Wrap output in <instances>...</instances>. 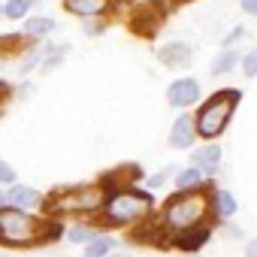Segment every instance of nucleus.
Instances as JSON below:
<instances>
[{"label":"nucleus","instance_id":"28","mask_svg":"<svg viewBox=\"0 0 257 257\" xmlns=\"http://www.w3.org/2000/svg\"><path fill=\"white\" fill-rule=\"evenodd\" d=\"M242 37H245V28H242V25H239V28H233V31L224 37V49H233V46H236Z\"/></svg>","mask_w":257,"mask_h":257},{"label":"nucleus","instance_id":"6","mask_svg":"<svg viewBox=\"0 0 257 257\" xmlns=\"http://www.w3.org/2000/svg\"><path fill=\"white\" fill-rule=\"evenodd\" d=\"M167 0H140V4L131 10V31L137 37H155L161 31V25L167 22Z\"/></svg>","mask_w":257,"mask_h":257},{"label":"nucleus","instance_id":"21","mask_svg":"<svg viewBox=\"0 0 257 257\" xmlns=\"http://www.w3.org/2000/svg\"><path fill=\"white\" fill-rule=\"evenodd\" d=\"M25 52V37L22 34H4L0 37V61L10 58V55H19Z\"/></svg>","mask_w":257,"mask_h":257},{"label":"nucleus","instance_id":"37","mask_svg":"<svg viewBox=\"0 0 257 257\" xmlns=\"http://www.w3.org/2000/svg\"><path fill=\"white\" fill-rule=\"evenodd\" d=\"M0 19H4V4H0Z\"/></svg>","mask_w":257,"mask_h":257},{"label":"nucleus","instance_id":"2","mask_svg":"<svg viewBox=\"0 0 257 257\" xmlns=\"http://www.w3.org/2000/svg\"><path fill=\"white\" fill-rule=\"evenodd\" d=\"M64 236V227L55 218H43L40 212H25L16 206L0 209V245L4 248H37L43 242H55Z\"/></svg>","mask_w":257,"mask_h":257},{"label":"nucleus","instance_id":"14","mask_svg":"<svg viewBox=\"0 0 257 257\" xmlns=\"http://www.w3.org/2000/svg\"><path fill=\"white\" fill-rule=\"evenodd\" d=\"M197 143V131H194V115H188V112H182L176 121H173V127H170V146L173 149H191Z\"/></svg>","mask_w":257,"mask_h":257},{"label":"nucleus","instance_id":"40","mask_svg":"<svg viewBox=\"0 0 257 257\" xmlns=\"http://www.w3.org/2000/svg\"><path fill=\"white\" fill-rule=\"evenodd\" d=\"M0 4H4V0H0Z\"/></svg>","mask_w":257,"mask_h":257},{"label":"nucleus","instance_id":"5","mask_svg":"<svg viewBox=\"0 0 257 257\" xmlns=\"http://www.w3.org/2000/svg\"><path fill=\"white\" fill-rule=\"evenodd\" d=\"M242 103V91L239 88H221L215 94H209L197 112H194V131L203 143H215L233 121V112Z\"/></svg>","mask_w":257,"mask_h":257},{"label":"nucleus","instance_id":"32","mask_svg":"<svg viewBox=\"0 0 257 257\" xmlns=\"http://www.w3.org/2000/svg\"><path fill=\"white\" fill-rule=\"evenodd\" d=\"M170 7H179V4H191V0H167Z\"/></svg>","mask_w":257,"mask_h":257},{"label":"nucleus","instance_id":"13","mask_svg":"<svg viewBox=\"0 0 257 257\" xmlns=\"http://www.w3.org/2000/svg\"><path fill=\"white\" fill-rule=\"evenodd\" d=\"M173 185H176V194H194V191H215L212 185H209V179L197 170V167H185V170H179L176 176H173Z\"/></svg>","mask_w":257,"mask_h":257},{"label":"nucleus","instance_id":"24","mask_svg":"<svg viewBox=\"0 0 257 257\" xmlns=\"http://www.w3.org/2000/svg\"><path fill=\"white\" fill-rule=\"evenodd\" d=\"M170 179H173V167H164V170H158V173L146 176V191H161Z\"/></svg>","mask_w":257,"mask_h":257},{"label":"nucleus","instance_id":"29","mask_svg":"<svg viewBox=\"0 0 257 257\" xmlns=\"http://www.w3.org/2000/svg\"><path fill=\"white\" fill-rule=\"evenodd\" d=\"M239 7H242L248 16H257V0H239Z\"/></svg>","mask_w":257,"mask_h":257},{"label":"nucleus","instance_id":"31","mask_svg":"<svg viewBox=\"0 0 257 257\" xmlns=\"http://www.w3.org/2000/svg\"><path fill=\"white\" fill-rule=\"evenodd\" d=\"M10 94H13V88H10L7 82H0V103H4V100H7Z\"/></svg>","mask_w":257,"mask_h":257},{"label":"nucleus","instance_id":"19","mask_svg":"<svg viewBox=\"0 0 257 257\" xmlns=\"http://www.w3.org/2000/svg\"><path fill=\"white\" fill-rule=\"evenodd\" d=\"M112 251H118V239L109 236V233H100V236H94V239L85 245V254H88V257H109Z\"/></svg>","mask_w":257,"mask_h":257},{"label":"nucleus","instance_id":"11","mask_svg":"<svg viewBox=\"0 0 257 257\" xmlns=\"http://www.w3.org/2000/svg\"><path fill=\"white\" fill-rule=\"evenodd\" d=\"M221 161H224V149H221V146H215V143L197 146V149L191 152V167H197V170H200L206 179L218 176V170H221Z\"/></svg>","mask_w":257,"mask_h":257},{"label":"nucleus","instance_id":"18","mask_svg":"<svg viewBox=\"0 0 257 257\" xmlns=\"http://www.w3.org/2000/svg\"><path fill=\"white\" fill-rule=\"evenodd\" d=\"M239 58H242V52H239L236 46H233V49H221V52L215 55L209 73H212V76H227V73H233V70L239 67Z\"/></svg>","mask_w":257,"mask_h":257},{"label":"nucleus","instance_id":"27","mask_svg":"<svg viewBox=\"0 0 257 257\" xmlns=\"http://www.w3.org/2000/svg\"><path fill=\"white\" fill-rule=\"evenodd\" d=\"M103 31H106V22H103V19H88V25L82 28L85 37H100Z\"/></svg>","mask_w":257,"mask_h":257},{"label":"nucleus","instance_id":"16","mask_svg":"<svg viewBox=\"0 0 257 257\" xmlns=\"http://www.w3.org/2000/svg\"><path fill=\"white\" fill-rule=\"evenodd\" d=\"M100 233H103V227L94 224V221H88V218H76L73 224L64 227V239L73 242V245H88V242H91L94 236H100Z\"/></svg>","mask_w":257,"mask_h":257},{"label":"nucleus","instance_id":"10","mask_svg":"<svg viewBox=\"0 0 257 257\" xmlns=\"http://www.w3.org/2000/svg\"><path fill=\"white\" fill-rule=\"evenodd\" d=\"M7 206H16V209H25V212H40L46 206V194L31 188V185H10L7 188Z\"/></svg>","mask_w":257,"mask_h":257},{"label":"nucleus","instance_id":"39","mask_svg":"<svg viewBox=\"0 0 257 257\" xmlns=\"http://www.w3.org/2000/svg\"><path fill=\"white\" fill-rule=\"evenodd\" d=\"M82 257H88V254H82Z\"/></svg>","mask_w":257,"mask_h":257},{"label":"nucleus","instance_id":"35","mask_svg":"<svg viewBox=\"0 0 257 257\" xmlns=\"http://www.w3.org/2000/svg\"><path fill=\"white\" fill-rule=\"evenodd\" d=\"M109 257H124V254H121V251H112V254H109Z\"/></svg>","mask_w":257,"mask_h":257},{"label":"nucleus","instance_id":"36","mask_svg":"<svg viewBox=\"0 0 257 257\" xmlns=\"http://www.w3.org/2000/svg\"><path fill=\"white\" fill-rule=\"evenodd\" d=\"M182 257H203V254H182Z\"/></svg>","mask_w":257,"mask_h":257},{"label":"nucleus","instance_id":"41","mask_svg":"<svg viewBox=\"0 0 257 257\" xmlns=\"http://www.w3.org/2000/svg\"><path fill=\"white\" fill-rule=\"evenodd\" d=\"M0 64H4V61H0Z\"/></svg>","mask_w":257,"mask_h":257},{"label":"nucleus","instance_id":"7","mask_svg":"<svg viewBox=\"0 0 257 257\" xmlns=\"http://www.w3.org/2000/svg\"><path fill=\"white\" fill-rule=\"evenodd\" d=\"M212 233H215V227H212V221H209V224H200V227L173 233V236L167 239V245L176 248L179 254H200V251L212 242Z\"/></svg>","mask_w":257,"mask_h":257},{"label":"nucleus","instance_id":"8","mask_svg":"<svg viewBox=\"0 0 257 257\" xmlns=\"http://www.w3.org/2000/svg\"><path fill=\"white\" fill-rule=\"evenodd\" d=\"M197 100H200V82L194 76H182V79L170 82V88H167V103L170 106L185 112V109L197 106Z\"/></svg>","mask_w":257,"mask_h":257},{"label":"nucleus","instance_id":"38","mask_svg":"<svg viewBox=\"0 0 257 257\" xmlns=\"http://www.w3.org/2000/svg\"><path fill=\"white\" fill-rule=\"evenodd\" d=\"M0 257H10V254H0Z\"/></svg>","mask_w":257,"mask_h":257},{"label":"nucleus","instance_id":"23","mask_svg":"<svg viewBox=\"0 0 257 257\" xmlns=\"http://www.w3.org/2000/svg\"><path fill=\"white\" fill-rule=\"evenodd\" d=\"M239 70H242L245 79H254V76H257V46L242 52V58H239Z\"/></svg>","mask_w":257,"mask_h":257},{"label":"nucleus","instance_id":"4","mask_svg":"<svg viewBox=\"0 0 257 257\" xmlns=\"http://www.w3.org/2000/svg\"><path fill=\"white\" fill-rule=\"evenodd\" d=\"M209 221H212V209H209V194L206 191L170 194L161 215H158V224L167 233V239L173 233H182V230H191V227H200V224H209Z\"/></svg>","mask_w":257,"mask_h":257},{"label":"nucleus","instance_id":"1","mask_svg":"<svg viewBox=\"0 0 257 257\" xmlns=\"http://www.w3.org/2000/svg\"><path fill=\"white\" fill-rule=\"evenodd\" d=\"M155 209V197L137 185H121V188H109L103 194V206L97 212V224L106 230H134L143 221L152 218Z\"/></svg>","mask_w":257,"mask_h":257},{"label":"nucleus","instance_id":"30","mask_svg":"<svg viewBox=\"0 0 257 257\" xmlns=\"http://www.w3.org/2000/svg\"><path fill=\"white\" fill-rule=\"evenodd\" d=\"M245 257H257V239L245 242Z\"/></svg>","mask_w":257,"mask_h":257},{"label":"nucleus","instance_id":"20","mask_svg":"<svg viewBox=\"0 0 257 257\" xmlns=\"http://www.w3.org/2000/svg\"><path fill=\"white\" fill-rule=\"evenodd\" d=\"M31 0H4V19L10 22H25L31 16Z\"/></svg>","mask_w":257,"mask_h":257},{"label":"nucleus","instance_id":"25","mask_svg":"<svg viewBox=\"0 0 257 257\" xmlns=\"http://www.w3.org/2000/svg\"><path fill=\"white\" fill-rule=\"evenodd\" d=\"M40 64H43V46H34V49H28L25 58H22V73H31V70L40 67Z\"/></svg>","mask_w":257,"mask_h":257},{"label":"nucleus","instance_id":"17","mask_svg":"<svg viewBox=\"0 0 257 257\" xmlns=\"http://www.w3.org/2000/svg\"><path fill=\"white\" fill-rule=\"evenodd\" d=\"M52 31H55V19H49V16H28L22 25L25 40H46Z\"/></svg>","mask_w":257,"mask_h":257},{"label":"nucleus","instance_id":"15","mask_svg":"<svg viewBox=\"0 0 257 257\" xmlns=\"http://www.w3.org/2000/svg\"><path fill=\"white\" fill-rule=\"evenodd\" d=\"M209 209H212V221H230L236 212H239V203L230 191L224 188H215L209 194Z\"/></svg>","mask_w":257,"mask_h":257},{"label":"nucleus","instance_id":"34","mask_svg":"<svg viewBox=\"0 0 257 257\" xmlns=\"http://www.w3.org/2000/svg\"><path fill=\"white\" fill-rule=\"evenodd\" d=\"M43 4H49V0H31V7H43Z\"/></svg>","mask_w":257,"mask_h":257},{"label":"nucleus","instance_id":"26","mask_svg":"<svg viewBox=\"0 0 257 257\" xmlns=\"http://www.w3.org/2000/svg\"><path fill=\"white\" fill-rule=\"evenodd\" d=\"M19 182V173H16V167L10 164V161H4V158H0V185H16Z\"/></svg>","mask_w":257,"mask_h":257},{"label":"nucleus","instance_id":"12","mask_svg":"<svg viewBox=\"0 0 257 257\" xmlns=\"http://www.w3.org/2000/svg\"><path fill=\"white\" fill-rule=\"evenodd\" d=\"M155 58L164 64V67H188L191 58H194V49L188 43H164L161 49H155Z\"/></svg>","mask_w":257,"mask_h":257},{"label":"nucleus","instance_id":"33","mask_svg":"<svg viewBox=\"0 0 257 257\" xmlns=\"http://www.w3.org/2000/svg\"><path fill=\"white\" fill-rule=\"evenodd\" d=\"M7 206V191H0V209Z\"/></svg>","mask_w":257,"mask_h":257},{"label":"nucleus","instance_id":"9","mask_svg":"<svg viewBox=\"0 0 257 257\" xmlns=\"http://www.w3.org/2000/svg\"><path fill=\"white\" fill-rule=\"evenodd\" d=\"M64 10L79 19H109L118 10V0H64Z\"/></svg>","mask_w":257,"mask_h":257},{"label":"nucleus","instance_id":"22","mask_svg":"<svg viewBox=\"0 0 257 257\" xmlns=\"http://www.w3.org/2000/svg\"><path fill=\"white\" fill-rule=\"evenodd\" d=\"M67 52H70V46H43V70L49 73L52 67H58L64 58H67Z\"/></svg>","mask_w":257,"mask_h":257},{"label":"nucleus","instance_id":"3","mask_svg":"<svg viewBox=\"0 0 257 257\" xmlns=\"http://www.w3.org/2000/svg\"><path fill=\"white\" fill-rule=\"evenodd\" d=\"M103 188L100 182H82V185H70L61 188L55 194L46 197V218H94L103 206Z\"/></svg>","mask_w":257,"mask_h":257}]
</instances>
